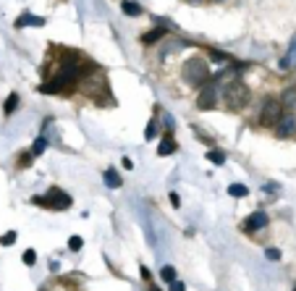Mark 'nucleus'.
<instances>
[{"label": "nucleus", "mask_w": 296, "mask_h": 291, "mask_svg": "<svg viewBox=\"0 0 296 291\" xmlns=\"http://www.w3.org/2000/svg\"><path fill=\"white\" fill-rule=\"evenodd\" d=\"M184 79H186V84H191V87L204 84L210 79L207 61H204V58H189V61L184 63Z\"/></svg>", "instance_id": "obj_1"}, {"label": "nucleus", "mask_w": 296, "mask_h": 291, "mask_svg": "<svg viewBox=\"0 0 296 291\" xmlns=\"http://www.w3.org/2000/svg\"><path fill=\"white\" fill-rule=\"evenodd\" d=\"M247 102H249V89H247V84H241V81H228V87H226V105H228V111H241Z\"/></svg>", "instance_id": "obj_2"}, {"label": "nucleus", "mask_w": 296, "mask_h": 291, "mask_svg": "<svg viewBox=\"0 0 296 291\" xmlns=\"http://www.w3.org/2000/svg\"><path fill=\"white\" fill-rule=\"evenodd\" d=\"M34 205H40V208H53V210H68L71 208V197L66 192H61L58 186H53L45 197H34Z\"/></svg>", "instance_id": "obj_3"}, {"label": "nucleus", "mask_w": 296, "mask_h": 291, "mask_svg": "<svg viewBox=\"0 0 296 291\" xmlns=\"http://www.w3.org/2000/svg\"><path fill=\"white\" fill-rule=\"evenodd\" d=\"M283 118V102L280 100H265V105H262V113H260V121L265 126H278V121Z\"/></svg>", "instance_id": "obj_4"}, {"label": "nucleus", "mask_w": 296, "mask_h": 291, "mask_svg": "<svg viewBox=\"0 0 296 291\" xmlns=\"http://www.w3.org/2000/svg\"><path fill=\"white\" fill-rule=\"evenodd\" d=\"M267 223H270L267 212L257 210V212H252V215H249L247 221H244V231H260V228H265Z\"/></svg>", "instance_id": "obj_5"}, {"label": "nucleus", "mask_w": 296, "mask_h": 291, "mask_svg": "<svg viewBox=\"0 0 296 291\" xmlns=\"http://www.w3.org/2000/svg\"><path fill=\"white\" fill-rule=\"evenodd\" d=\"M275 134L278 137H294L296 134V118L294 115H283L278 121V126H275Z\"/></svg>", "instance_id": "obj_6"}, {"label": "nucleus", "mask_w": 296, "mask_h": 291, "mask_svg": "<svg viewBox=\"0 0 296 291\" xmlns=\"http://www.w3.org/2000/svg\"><path fill=\"white\" fill-rule=\"evenodd\" d=\"M197 108L199 111H210V108H215V87H204L202 92H199V100H197Z\"/></svg>", "instance_id": "obj_7"}, {"label": "nucleus", "mask_w": 296, "mask_h": 291, "mask_svg": "<svg viewBox=\"0 0 296 291\" xmlns=\"http://www.w3.org/2000/svg\"><path fill=\"white\" fill-rule=\"evenodd\" d=\"M21 27H45V18L34 16V14H21L16 18V29H21Z\"/></svg>", "instance_id": "obj_8"}, {"label": "nucleus", "mask_w": 296, "mask_h": 291, "mask_svg": "<svg viewBox=\"0 0 296 291\" xmlns=\"http://www.w3.org/2000/svg\"><path fill=\"white\" fill-rule=\"evenodd\" d=\"M160 37H168V29H165V27H157V29H152V32H144V34H141V42L152 45V42H157Z\"/></svg>", "instance_id": "obj_9"}, {"label": "nucleus", "mask_w": 296, "mask_h": 291, "mask_svg": "<svg viewBox=\"0 0 296 291\" xmlns=\"http://www.w3.org/2000/svg\"><path fill=\"white\" fill-rule=\"evenodd\" d=\"M173 152H176V142H173V137H165L163 142H160V147H157V155L165 158V155H173Z\"/></svg>", "instance_id": "obj_10"}, {"label": "nucleus", "mask_w": 296, "mask_h": 291, "mask_svg": "<svg viewBox=\"0 0 296 291\" xmlns=\"http://www.w3.org/2000/svg\"><path fill=\"white\" fill-rule=\"evenodd\" d=\"M105 184L110 186V189H118V186L124 184V181H121V176H118V171H115V168H108V171H105Z\"/></svg>", "instance_id": "obj_11"}, {"label": "nucleus", "mask_w": 296, "mask_h": 291, "mask_svg": "<svg viewBox=\"0 0 296 291\" xmlns=\"http://www.w3.org/2000/svg\"><path fill=\"white\" fill-rule=\"evenodd\" d=\"M296 63V37H294V42H291V48H288V53H286V58L280 61V66L283 68H291Z\"/></svg>", "instance_id": "obj_12"}, {"label": "nucleus", "mask_w": 296, "mask_h": 291, "mask_svg": "<svg viewBox=\"0 0 296 291\" xmlns=\"http://www.w3.org/2000/svg\"><path fill=\"white\" fill-rule=\"evenodd\" d=\"M121 8H124V14H128V16H141V5L139 3H131V0H124V3H121Z\"/></svg>", "instance_id": "obj_13"}, {"label": "nucleus", "mask_w": 296, "mask_h": 291, "mask_svg": "<svg viewBox=\"0 0 296 291\" xmlns=\"http://www.w3.org/2000/svg\"><path fill=\"white\" fill-rule=\"evenodd\" d=\"M228 194H231V197H247L249 189H247L244 184H231V186H228Z\"/></svg>", "instance_id": "obj_14"}, {"label": "nucleus", "mask_w": 296, "mask_h": 291, "mask_svg": "<svg viewBox=\"0 0 296 291\" xmlns=\"http://www.w3.org/2000/svg\"><path fill=\"white\" fill-rule=\"evenodd\" d=\"M45 150H47V139H45V137H37L34 145H31V155H42Z\"/></svg>", "instance_id": "obj_15"}, {"label": "nucleus", "mask_w": 296, "mask_h": 291, "mask_svg": "<svg viewBox=\"0 0 296 291\" xmlns=\"http://www.w3.org/2000/svg\"><path fill=\"white\" fill-rule=\"evenodd\" d=\"M160 275H163V281L173 283V281H176V268H173V265H165V268L160 270Z\"/></svg>", "instance_id": "obj_16"}, {"label": "nucleus", "mask_w": 296, "mask_h": 291, "mask_svg": "<svg viewBox=\"0 0 296 291\" xmlns=\"http://www.w3.org/2000/svg\"><path fill=\"white\" fill-rule=\"evenodd\" d=\"M16 108H18V95L14 92V95H8V100H5V113H14L16 111Z\"/></svg>", "instance_id": "obj_17"}, {"label": "nucleus", "mask_w": 296, "mask_h": 291, "mask_svg": "<svg viewBox=\"0 0 296 291\" xmlns=\"http://www.w3.org/2000/svg\"><path fill=\"white\" fill-rule=\"evenodd\" d=\"M207 158H210L215 165H223V163H226V152H220V150H212V152H207Z\"/></svg>", "instance_id": "obj_18"}, {"label": "nucleus", "mask_w": 296, "mask_h": 291, "mask_svg": "<svg viewBox=\"0 0 296 291\" xmlns=\"http://www.w3.org/2000/svg\"><path fill=\"white\" fill-rule=\"evenodd\" d=\"M81 247H84V239H81V236H71V239H68V249L79 252Z\"/></svg>", "instance_id": "obj_19"}, {"label": "nucleus", "mask_w": 296, "mask_h": 291, "mask_svg": "<svg viewBox=\"0 0 296 291\" xmlns=\"http://www.w3.org/2000/svg\"><path fill=\"white\" fill-rule=\"evenodd\" d=\"M283 105H296V89H286L283 92Z\"/></svg>", "instance_id": "obj_20"}, {"label": "nucleus", "mask_w": 296, "mask_h": 291, "mask_svg": "<svg viewBox=\"0 0 296 291\" xmlns=\"http://www.w3.org/2000/svg\"><path fill=\"white\" fill-rule=\"evenodd\" d=\"M14 242H16V231H8V234L0 236V244H3V247H11Z\"/></svg>", "instance_id": "obj_21"}, {"label": "nucleus", "mask_w": 296, "mask_h": 291, "mask_svg": "<svg viewBox=\"0 0 296 291\" xmlns=\"http://www.w3.org/2000/svg\"><path fill=\"white\" fill-rule=\"evenodd\" d=\"M24 262H27V265H34V262H37V252H34V249H27V252H24Z\"/></svg>", "instance_id": "obj_22"}, {"label": "nucleus", "mask_w": 296, "mask_h": 291, "mask_svg": "<svg viewBox=\"0 0 296 291\" xmlns=\"http://www.w3.org/2000/svg\"><path fill=\"white\" fill-rule=\"evenodd\" d=\"M155 134H157V124H155V121H150V126H147L144 137H147V139H152V137H155Z\"/></svg>", "instance_id": "obj_23"}, {"label": "nucleus", "mask_w": 296, "mask_h": 291, "mask_svg": "<svg viewBox=\"0 0 296 291\" xmlns=\"http://www.w3.org/2000/svg\"><path fill=\"white\" fill-rule=\"evenodd\" d=\"M29 160H31V152H27V155H21V158H18V165H21V168H27V165H31Z\"/></svg>", "instance_id": "obj_24"}, {"label": "nucleus", "mask_w": 296, "mask_h": 291, "mask_svg": "<svg viewBox=\"0 0 296 291\" xmlns=\"http://www.w3.org/2000/svg\"><path fill=\"white\" fill-rule=\"evenodd\" d=\"M210 55H212V61H228L231 55H223V53H218V50H210Z\"/></svg>", "instance_id": "obj_25"}, {"label": "nucleus", "mask_w": 296, "mask_h": 291, "mask_svg": "<svg viewBox=\"0 0 296 291\" xmlns=\"http://www.w3.org/2000/svg\"><path fill=\"white\" fill-rule=\"evenodd\" d=\"M265 255H267V260H280V252L278 249H267Z\"/></svg>", "instance_id": "obj_26"}, {"label": "nucleus", "mask_w": 296, "mask_h": 291, "mask_svg": "<svg viewBox=\"0 0 296 291\" xmlns=\"http://www.w3.org/2000/svg\"><path fill=\"white\" fill-rule=\"evenodd\" d=\"M184 289H186V286H184L181 281H173V283H171V291H184Z\"/></svg>", "instance_id": "obj_27"}, {"label": "nucleus", "mask_w": 296, "mask_h": 291, "mask_svg": "<svg viewBox=\"0 0 296 291\" xmlns=\"http://www.w3.org/2000/svg\"><path fill=\"white\" fill-rule=\"evenodd\" d=\"M171 202H173V208H181V199H178V194H171Z\"/></svg>", "instance_id": "obj_28"}, {"label": "nucleus", "mask_w": 296, "mask_h": 291, "mask_svg": "<svg viewBox=\"0 0 296 291\" xmlns=\"http://www.w3.org/2000/svg\"><path fill=\"white\" fill-rule=\"evenodd\" d=\"M141 278H144V281H150V278H152V273L144 268V265H141Z\"/></svg>", "instance_id": "obj_29"}, {"label": "nucleus", "mask_w": 296, "mask_h": 291, "mask_svg": "<svg viewBox=\"0 0 296 291\" xmlns=\"http://www.w3.org/2000/svg\"><path fill=\"white\" fill-rule=\"evenodd\" d=\"M124 168H126V171H131V168H134V163H131V160H128V158H124Z\"/></svg>", "instance_id": "obj_30"}, {"label": "nucleus", "mask_w": 296, "mask_h": 291, "mask_svg": "<svg viewBox=\"0 0 296 291\" xmlns=\"http://www.w3.org/2000/svg\"><path fill=\"white\" fill-rule=\"evenodd\" d=\"M150 291H160V289H150Z\"/></svg>", "instance_id": "obj_31"}, {"label": "nucleus", "mask_w": 296, "mask_h": 291, "mask_svg": "<svg viewBox=\"0 0 296 291\" xmlns=\"http://www.w3.org/2000/svg\"><path fill=\"white\" fill-rule=\"evenodd\" d=\"M294 291H296V289H294Z\"/></svg>", "instance_id": "obj_32"}]
</instances>
